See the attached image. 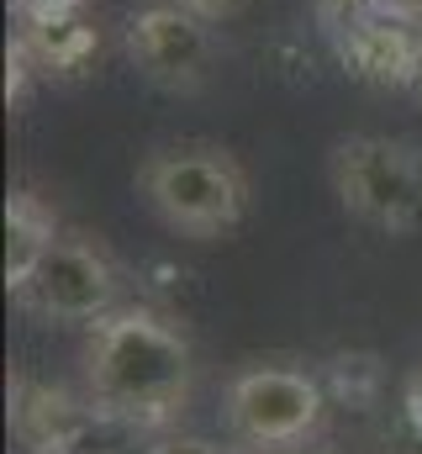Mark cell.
<instances>
[{"instance_id": "6da1fadb", "label": "cell", "mask_w": 422, "mask_h": 454, "mask_svg": "<svg viewBox=\"0 0 422 454\" xmlns=\"http://www.w3.org/2000/svg\"><path fill=\"white\" fill-rule=\"evenodd\" d=\"M191 375H196L191 343L159 312L127 307V312L90 323L85 386L106 418H121L137 428L169 423L191 396Z\"/></svg>"}, {"instance_id": "7a4b0ae2", "label": "cell", "mask_w": 422, "mask_h": 454, "mask_svg": "<svg viewBox=\"0 0 422 454\" xmlns=\"http://www.w3.org/2000/svg\"><path fill=\"white\" fill-rule=\"evenodd\" d=\"M148 207L185 238H222L248 212V175L216 143H175L137 169Z\"/></svg>"}, {"instance_id": "3957f363", "label": "cell", "mask_w": 422, "mask_h": 454, "mask_svg": "<svg viewBox=\"0 0 422 454\" xmlns=\"http://www.w3.org/2000/svg\"><path fill=\"white\" fill-rule=\"evenodd\" d=\"M332 191L348 217L380 232H412L422 223V148L407 137L354 132L327 159Z\"/></svg>"}, {"instance_id": "277c9868", "label": "cell", "mask_w": 422, "mask_h": 454, "mask_svg": "<svg viewBox=\"0 0 422 454\" xmlns=\"http://www.w3.org/2000/svg\"><path fill=\"white\" fill-rule=\"evenodd\" d=\"M121 43H127L132 69H137L148 85H159V90L191 96V90H201L211 74H216V37H211V21L196 16L191 5H180V0L132 11Z\"/></svg>"}, {"instance_id": "5b68a950", "label": "cell", "mask_w": 422, "mask_h": 454, "mask_svg": "<svg viewBox=\"0 0 422 454\" xmlns=\"http://www.w3.org/2000/svg\"><path fill=\"white\" fill-rule=\"evenodd\" d=\"M322 423V386L307 370H243L227 386V428L254 444V450H280V444H301Z\"/></svg>"}, {"instance_id": "8992f818", "label": "cell", "mask_w": 422, "mask_h": 454, "mask_svg": "<svg viewBox=\"0 0 422 454\" xmlns=\"http://www.w3.org/2000/svg\"><path fill=\"white\" fill-rule=\"evenodd\" d=\"M116 291H121V280L96 243L59 238L16 301L48 323H101L116 312Z\"/></svg>"}, {"instance_id": "52a82bcc", "label": "cell", "mask_w": 422, "mask_h": 454, "mask_svg": "<svg viewBox=\"0 0 422 454\" xmlns=\"http://www.w3.org/2000/svg\"><path fill=\"white\" fill-rule=\"evenodd\" d=\"M16 43L27 48V59L37 64V74L74 80V74H85V64L96 59L101 32L85 21V11H64V16H21Z\"/></svg>"}, {"instance_id": "ba28073f", "label": "cell", "mask_w": 422, "mask_h": 454, "mask_svg": "<svg viewBox=\"0 0 422 454\" xmlns=\"http://www.w3.org/2000/svg\"><path fill=\"white\" fill-rule=\"evenodd\" d=\"M11 423H16V439L37 454H69L80 444V434H85L80 402L64 396V391H53V386H32V380L16 386Z\"/></svg>"}, {"instance_id": "9c48e42d", "label": "cell", "mask_w": 422, "mask_h": 454, "mask_svg": "<svg viewBox=\"0 0 422 454\" xmlns=\"http://www.w3.org/2000/svg\"><path fill=\"white\" fill-rule=\"evenodd\" d=\"M59 243V223L53 212L32 196V191H16L5 201V291L21 296L27 280L37 275V264L48 259V248Z\"/></svg>"}, {"instance_id": "30bf717a", "label": "cell", "mask_w": 422, "mask_h": 454, "mask_svg": "<svg viewBox=\"0 0 422 454\" xmlns=\"http://www.w3.org/2000/svg\"><path fill=\"white\" fill-rule=\"evenodd\" d=\"M180 5H191V11L207 16V21H222V16H238L248 0H180Z\"/></svg>"}, {"instance_id": "8fae6325", "label": "cell", "mask_w": 422, "mask_h": 454, "mask_svg": "<svg viewBox=\"0 0 422 454\" xmlns=\"http://www.w3.org/2000/svg\"><path fill=\"white\" fill-rule=\"evenodd\" d=\"M153 454H216L211 444H201V439H164Z\"/></svg>"}, {"instance_id": "7c38bea8", "label": "cell", "mask_w": 422, "mask_h": 454, "mask_svg": "<svg viewBox=\"0 0 422 454\" xmlns=\"http://www.w3.org/2000/svg\"><path fill=\"white\" fill-rule=\"evenodd\" d=\"M412 96H418V101H422V69H418V80H412Z\"/></svg>"}, {"instance_id": "4fadbf2b", "label": "cell", "mask_w": 422, "mask_h": 454, "mask_svg": "<svg viewBox=\"0 0 422 454\" xmlns=\"http://www.w3.org/2000/svg\"><path fill=\"white\" fill-rule=\"evenodd\" d=\"M316 454H327V450H316Z\"/></svg>"}]
</instances>
